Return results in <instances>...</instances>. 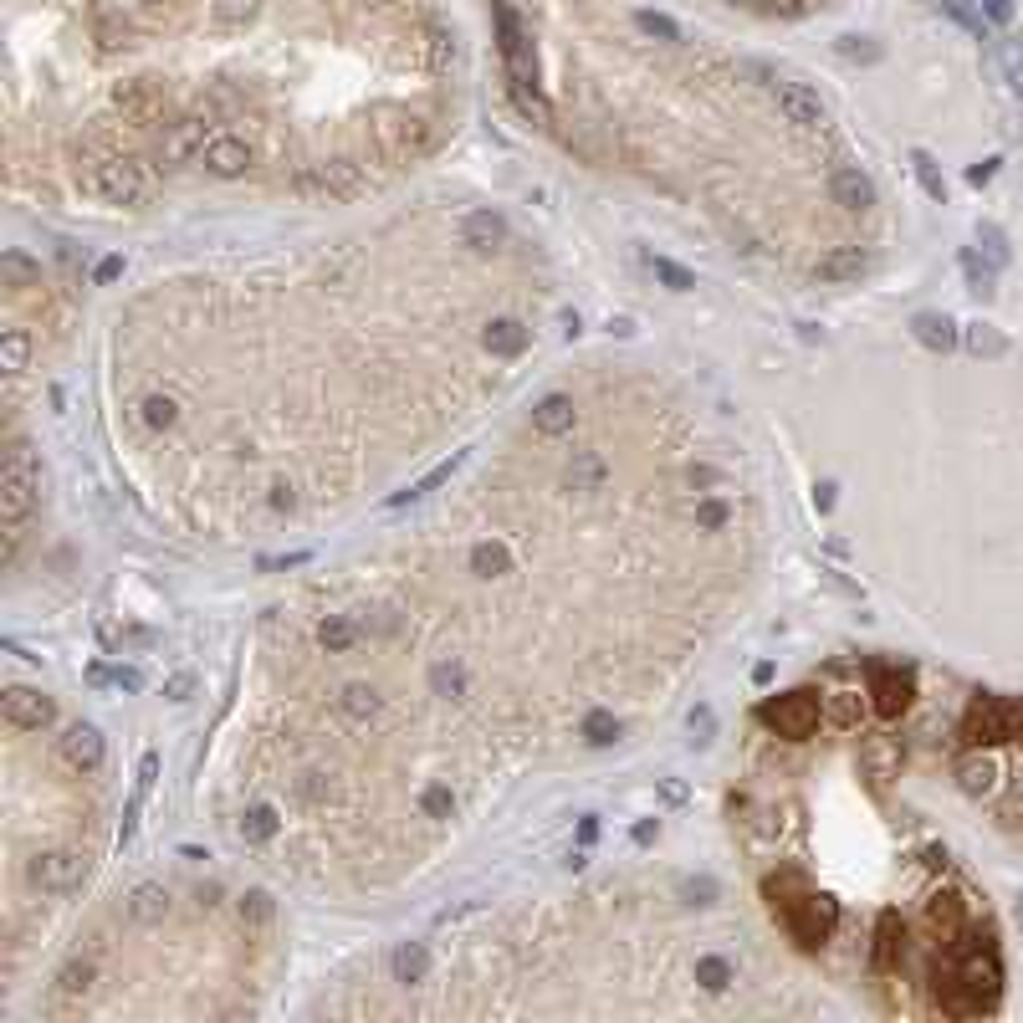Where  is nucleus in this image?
<instances>
[{
    "mask_svg": "<svg viewBox=\"0 0 1023 1023\" xmlns=\"http://www.w3.org/2000/svg\"><path fill=\"white\" fill-rule=\"evenodd\" d=\"M768 901H773V911L783 916L788 937H793L798 947H824V942L834 937V926H839V906H834L829 896L809 891V880L798 875V870H778V875L768 880Z\"/></svg>",
    "mask_w": 1023,
    "mask_h": 1023,
    "instance_id": "nucleus-1",
    "label": "nucleus"
},
{
    "mask_svg": "<svg viewBox=\"0 0 1023 1023\" xmlns=\"http://www.w3.org/2000/svg\"><path fill=\"white\" fill-rule=\"evenodd\" d=\"M82 180H87V190H93L98 200H108V205H144L149 200V190H154V180H149V169L139 164V159H128L123 149H108L103 139H87L82 144Z\"/></svg>",
    "mask_w": 1023,
    "mask_h": 1023,
    "instance_id": "nucleus-2",
    "label": "nucleus"
},
{
    "mask_svg": "<svg viewBox=\"0 0 1023 1023\" xmlns=\"http://www.w3.org/2000/svg\"><path fill=\"white\" fill-rule=\"evenodd\" d=\"M497 31H502V62H507V93H512L517 113L548 128L553 108L538 93V57H532V41H527L522 21L512 16V6H497Z\"/></svg>",
    "mask_w": 1023,
    "mask_h": 1023,
    "instance_id": "nucleus-3",
    "label": "nucleus"
},
{
    "mask_svg": "<svg viewBox=\"0 0 1023 1023\" xmlns=\"http://www.w3.org/2000/svg\"><path fill=\"white\" fill-rule=\"evenodd\" d=\"M36 492H41V471L31 461V446L11 440L6 446V466H0V517H6V558H16V543H21V527L36 507Z\"/></svg>",
    "mask_w": 1023,
    "mask_h": 1023,
    "instance_id": "nucleus-4",
    "label": "nucleus"
},
{
    "mask_svg": "<svg viewBox=\"0 0 1023 1023\" xmlns=\"http://www.w3.org/2000/svg\"><path fill=\"white\" fill-rule=\"evenodd\" d=\"M962 742L988 747V742H1023V701L1018 696H972L962 717Z\"/></svg>",
    "mask_w": 1023,
    "mask_h": 1023,
    "instance_id": "nucleus-5",
    "label": "nucleus"
},
{
    "mask_svg": "<svg viewBox=\"0 0 1023 1023\" xmlns=\"http://www.w3.org/2000/svg\"><path fill=\"white\" fill-rule=\"evenodd\" d=\"M374 139L389 159H420L435 144V123L410 113V108H379L374 113Z\"/></svg>",
    "mask_w": 1023,
    "mask_h": 1023,
    "instance_id": "nucleus-6",
    "label": "nucleus"
},
{
    "mask_svg": "<svg viewBox=\"0 0 1023 1023\" xmlns=\"http://www.w3.org/2000/svg\"><path fill=\"white\" fill-rule=\"evenodd\" d=\"M758 717H763V727H773L778 737L804 742V737H814V727H819V717H824V701H819L814 691H788V696L763 701Z\"/></svg>",
    "mask_w": 1023,
    "mask_h": 1023,
    "instance_id": "nucleus-7",
    "label": "nucleus"
},
{
    "mask_svg": "<svg viewBox=\"0 0 1023 1023\" xmlns=\"http://www.w3.org/2000/svg\"><path fill=\"white\" fill-rule=\"evenodd\" d=\"M865 676H870V706H875V717L896 722L901 711L911 706V696H916L911 671H906V665H896V660H870Z\"/></svg>",
    "mask_w": 1023,
    "mask_h": 1023,
    "instance_id": "nucleus-8",
    "label": "nucleus"
},
{
    "mask_svg": "<svg viewBox=\"0 0 1023 1023\" xmlns=\"http://www.w3.org/2000/svg\"><path fill=\"white\" fill-rule=\"evenodd\" d=\"M82 880H87V855L82 850H47V855H36V865H31V885H36V891H47V896H67V891H77Z\"/></svg>",
    "mask_w": 1023,
    "mask_h": 1023,
    "instance_id": "nucleus-9",
    "label": "nucleus"
},
{
    "mask_svg": "<svg viewBox=\"0 0 1023 1023\" xmlns=\"http://www.w3.org/2000/svg\"><path fill=\"white\" fill-rule=\"evenodd\" d=\"M901 763H906V747H901V737H891V732H875V737H865L860 742V773L870 778V788L875 793H885L896 778H901Z\"/></svg>",
    "mask_w": 1023,
    "mask_h": 1023,
    "instance_id": "nucleus-10",
    "label": "nucleus"
},
{
    "mask_svg": "<svg viewBox=\"0 0 1023 1023\" xmlns=\"http://www.w3.org/2000/svg\"><path fill=\"white\" fill-rule=\"evenodd\" d=\"M768 87H773V103H778V113L793 123V128H824V103H819V93L814 87H804V82H788V77H768Z\"/></svg>",
    "mask_w": 1023,
    "mask_h": 1023,
    "instance_id": "nucleus-11",
    "label": "nucleus"
},
{
    "mask_svg": "<svg viewBox=\"0 0 1023 1023\" xmlns=\"http://www.w3.org/2000/svg\"><path fill=\"white\" fill-rule=\"evenodd\" d=\"M251 144L241 139V133H226V128H215L210 139H205V149H200V164L215 174V180H236V174H246L251 169Z\"/></svg>",
    "mask_w": 1023,
    "mask_h": 1023,
    "instance_id": "nucleus-12",
    "label": "nucleus"
},
{
    "mask_svg": "<svg viewBox=\"0 0 1023 1023\" xmlns=\"http://www.w3.org/2000/svg\"><path fill=\"white\" fill-rule=\"evenodd\" d=\"M0 711H6V727H16V732H41L52 722V701L41 691H31V686H6Z\"/></svg>",
    "mask_w": 1023,
    "mask_h": 1023,
    "instance_id": "nucleus-13",
    "label": "nucleus"
},
{
    "mask_svg": "<svg viewBox=\"0 0 1023 1023\" xmlns=\"http://www.w3.org/2000/svg\"><path fill=\"white\" fill-rule=\"evenodd\" d=\"M123 123H139V128H154L164 118V93L154 82H118V93H113Z\"/></svg>",
    "mask_w": 1023,
    "mask_h": 1023,
    "instance_id": "nucleus-14",
    "label": "nucleus"
},
{
    "mask_svg": "<svg viewBox=\"0 0 1023 1023\" xmlns=\"http://www.w3.org/2000/svg\"><path fill=\"white\" fill-rule=\"evenodd\" d=\"M998 783H1003V763L993 758V752L972 747L967 758H957V788L967 798H988V793H998Z\"/></svg>",
    "mask_w": 1023,
    "mask_h": 1023,
    "instance_id": "nucleus-15",
    "label": "nucleus"
},
{
    "mask_svg": "<svg viewBox=\"0 0 1023 1023\" xmlns=\"http://www.w3.org/2000/svg\"><path fill=\"white\" fill-rule=\"evenodd\" d=\"M210 139L205 118H180V123H164V139H159V159L164 164H185V159H200Z\"/></svg>",
    "mask_w": 1023,
    "mask_h": 1023,
    "instance_id": "nucleus-16",
    "label": "nucleus"
},
{
    "mask_svg": "<svg viewBox=\"0 0 1023 1023\" xmlns=\"http://www.w3.org/2000/svg\"><path fill=\"white\" fill-rule=\"evenodd\" d=\"M829 195H834L839 210H850V215H865L875 205V185H870V174L860 164H839L829 174Z\"/></svg>",
    "mask_w": 1023,
    "mask_h": 1023,
    "instance_id": "nucleus-17",
    "label": "nucleus"
},
{
    "mask_svg": "<svg viewBox=\"0 0 1023 1023\" xmlns=\"http://www.w3.org/2000/svg\"><path fill=\"white\" fill-rule=\"evenodd\" d=\"M62 758H67L77 773H98V768H103V758H108L103 732H98V727H87V722L67 727V732H62Z\"/></svg>",
    "mask_w": 1023,
    "mask_h": 1023,
    "instance_id": "nucleus-18",
    "label": "nucleus"
},
{
    "mask_svg": "<svg viewBox=\"0 0 1023 1023\" xmlns=\"http://www.w3.org/2000/svg\"><path fill=\"white\" fill-rule=\"evenodd\" d=\"M865 266H870L865 246H834L814 261V282H855L865 277Z\"/></svg>",
    "mask_w": 1023,
    "mask_h": 1023,
    "instance_id": "nucleus-19",
    "label": "nucleus"
},
{
    "mask_svg": "<svg viewBox=\"0 0 1023 1023\" xmlns=\"http://www.w3.org/2000/svg\"><path fill=\"white\" fill-rule=\"evenodd\" d=\"M507 241V220L497 215V210H471L466 220H461V246H471V251H497Z\"/></svg>",
    "mask_w": 1023,
    "mask_h": 1023,
    "instance_id": "nucleus-20",
    "label": "nucleus"
},
{
    "mask_svg": "<svg viewBox=\"0 0 1023 1023\" xmlns=\"http://www.w3.org/2000/svg\"><path fill=\"white\" fill-rule=\"evenodd\" d=\"M164 916H169V891H164V885H154V880L133 885L128 921H133V926H154V921H164Z\"/></svg>",
    "mask_w": 1023,
    "mask_h": 1023,
    "instance_id": "nucleus-21",
    "label": "nucleus"
},
{
    "mask_svg": "<svg viewBox=\"0 0 1023 1023\" xmlns=\"http://www.w3.org/2000/svg\"><path fill=\"white\" fill-rule=\"evenodd\" d=\"M911 333H916V343L931 348V353H952V348H957V323H952L947 313H916V318H911Z\"/></svg>",
    "mask_w": 1023,
    "mask_h": 1023,
    "instance_id": "nucleus-22",
    "label": "nucleus"
},
{
    "mask_svg": "<svg viewBox=\"0 0 1023 1023\" xmlns=\"http://www.w3.org/2000/svg\"><path fill=\"white\" fill-rule=\"evenodd\" d=\"M901 957H906V926H901L896 911H885V916L875 921V952H870V962H875V967H891V962H901Z\"/></svg>",
    "mask_w": 1023,
    "mask_h": 1023,
    "instance_id": "nucleus-23",
    "label": "nucleus"
},
{
    "mask_svg": "<svg viewBox=\"0 0 1023 1023\" xmlns=\"http://www.w3.org/2000/svg\"><path fill=\"white\" fill-rule=\"evenodd\" d=\"M481 343L492 348L497 359H517V353L532 343V328H527V323H517V318H497L492 328L481 333Z\"/></svg>",
    "mask_w": 1023,
    "mask_h": 1023,
    "instance_id": "nucleus-24",
    "label": "nucleus"
},
{
    "mask_svg": "<svg viewBox=\"0 0 1023 1023\" xmlns=\"http://www.w3.org/2000/svg\"><path fill=\"white\" fill-rule=\"evenodd\" d=\"M532 430L538 435H568L573 430V399L568 394H548L532 405Z\"/></svg>",
    "mask_w": 1023,
    "mask_h": 1023,
    "instance_id": "nucleus-25",
    "label": "nucleus"
},
{
    "mask_svg": "<svg viewBox=\"0 0 1023 1023\" xmlns=\"http://www.w3.org/2000/svg\"><path fill=\"white\" fill-rule=\"evenodd\" d=\"M389 972H394V983L415 988V983H425V972H430V952L420 942H399L394 957H389Z\"/></svg>",
    "mask_w": 1023,
    "mask_h": 1023,
    "instance_id": "nucleus-26",
    "label": "nucleus"
},
{
    "mask_svg": "<svg viewBox=\"0 0 1023 1023\" xmlns=\"http://www.w3.org/2000/svg\"><path fill=\"white\" fill-rule=\"evenodd\" d=\"M926 921H931V931H942V937L952 942L957 931L967 926V901H962V896H937V901L926 906Z\"/></svg>",
    "mask_w": 1023,
    "mask_h": 1023,
    "instance_id": "nucleus-27",
    "label": "nucleus"
},
{
    "mask_svg": "<svg viewBox=\"0 0 1023 1023\" xmlns=\"http://www.w3.org/2000/svg\"><path fill=\"white\" fill-rule=\"evenodd\" d=\"M318 645H323L328 655H343V650L359 645V625H353L348 614H328L323 625H318Z\"/></svg>",
    "mask_w": 1023,
    "mask_h": 1023,
    "instance_id": "nucleus-28",
    "label": "nucleus"
},
{
    "mask_svg": "<svg viewBox=\"0 0 1023 1023\" xmlns=\"http://www.w3.org/2000/svg\"><path fill=\"white\" fill-rule=\"evenodd\" d=\"M604 476H609V466H604V456H594V451H584V456L568 461V486H573V492H599Z\"/></svg>",
    "mask_w": 1023,
    "mask_h": 1023,
    "instance_id": "nucleus-29",
    "label": "nucleus"
},
{
    "mask_svg": "<svg viewBox=\"0 0 1023 1023\" xmlns=\"http://www.w3.org/2000/svg\"><path fill=\"white\" fill-rule=\"evenodd\" d=\"M425 62H430V72H435V77L456 72V62H461V47H456V36L435 26V31H430V41H425Z\"/></svg>",
    "mask_w": 1023,
    "mask_h": 1023,
    "instance_id": "nucleus-30",
    "label": "nucleus"
},
{
    "mask_svg": "<svg viewBox=\"0 0 1023 1023\" xmlns=\"http://www.w3.org/2000/svg\"><path fill=\"white\" fill-rule=\"evenodd\" d=\"M819 701H824L829 727H839V732L860 727V691H829V696H819Z\"/></svg>",
    "mask_w": 1023,
    "mask_h": 1023,
    "instance_id": "nucleus-31",
    "label": "nucleus"
},
{
    "mask_svg": "<svg viewBox=\"0 0 1023 1023\" xmlns=\"http://www.w3.org/2000/svg\"><path fill=\"white\" fill-rule=\"evenodd\" d=\"M338 711H343L348 722H369L374 711H379V696H374V686H364V681L343 686V696H338Z\"/></svg>",
    "mask_w": 1023,
    "mask_h": 1023,
    "instance_id": "nucleus-32",
    "label": "nucleus"
},
{
    "mask_svg": "<svg viewBox=\"0 0 1023 1023\" xmlns=\"http://www.w3.org/2000/svg\"><path fill=\"white\" fill-rule=\"evenodd\" d=\"M133 420L144 430H169L174 425V399L169 394H144L139 405H133Z\"/></svg>",
    "mask_w": 1023,
    "mask_h": 1023,
    "instance_id": "nucleus-33",
    "label": "nucleus"
},
{
    "mask_svg": "<svg viewBox=\"0 0 1023 1023\" xmlns=\"http://www.w3.org/2000/svg\"><path fill=\"white\" fill-rule=\"evenodd\" d=\"M87 988H93V957H72L57 972V998H82Z\"/></svg>",
    "mask_w": 1023,
    "mask_h": 1023,
    "instance_id": "nucleus-34",
    "label": "nucleus"
},
{
    "mask_svg": "<svg viewBox=\"0 0 1023 1023\" xmlns=\"http://www.w3.org/2000/svg\"><path fill=\"white\" fill-rule=\"evenodd\" d=\"M26 359H31V338H26V328H6V333H0V369H6V374H21Z\"/></svg>",
    "mask_w": 1023,
    "mask_h": 1023,
    "instance_id": "nucleus-35",
    "label": "nucleus"
},
{
    "mask_svg": "<svg viewBox=\"0 0 1023 1023\" xmlns=\"http://www.w3.org/2000/svg\"><path fill=\"white\" fill-rule=\"evenodd\" d=\"M967 348L977 353V359H1003L1008 338H1003L998 328H988V323H972V328H967Z\"/></svg>",
    "mask_w": 1023,
    "mask_h": 1023,
    "instance_id": "nucleus-36",
    "label": "nucleus"
},
{
    "mask_svg": "<svg viewBox=\"0 0 1023 1023\" xmlns=\"http://www.w3.org/2000/svg\"><path fill=\"white\" fill-rule=\"evenodd\" d=\"M696 983H701L706 993H727V988H732V962H727V957H701V962H696Z\"/></svg>",
    "mask_w": 1023,
    "mask_h": 1023,
    "instance_id": "nucleus-37",
    "label": "nucleus"
},
{
    "mask_svg": "<svg viewBox=\"0 0 1023 1023\" xmlns=\"http://www.w3.org/2000/svg\"><path fill=\"white\" fill-rule=\"evenodd\" d=\"M911 164H916V180H921V190H926L931 200L942 205V200H947V180H942V169H937V159H931L926 149H916V154H911Z\"/></svg>",
    "mask_w": 1023,
    "mask_h": 1023,
    "instance_id": "nucleus-38",
    "label": "nucleus"
},
{
    "mask_svg": "<svg viewBox=\"0 0 1023 1023\" xmlns=\"http://www.w3.org/2000/svg\"><path fill=\"white\" fill-rule=\"evenodd\" d=\"M0 277H6V287H31L41 277V266L31 256H21V251H6L0 256Z\"/></svg>",
    "mask_w": 1023,
    "mask_h": 1023,
    "instance_id": "nucleus-39",
    "label": "nucleus"
},
{
    "mask_svg": "<svg viewBox=\"0 0 1023 1023\" xmlns=\"http://www.w3.org/2000/svg\"><path fill=\"white\" fill-rule=\"evenodd\" d=\"M471 568H476L481 578L507 573V568H512V553H507L502 543H476V548H471Z\"/></svg>",
    "mask_w": 1023,
    "mask_h": 1023,
    "instance_id": "nucleus-40",
    "label": "nucleus"
},
{
    "mask_svg": "<svg viewBox=\"0 0 1023 1023\" xmlns=\"http://www.w3.org/2000/svg\"><path fill=\"white\" fill-rule=\"evenodd\" d=\"M256 11H261V0H215V6H210L215 26H246Z\"/></svg>",
    "mask_w": 1023,
    "mask_h": 1023,
    "instance_id": "nucleus-41",
    "label": "nucleus"
},
{
    "mask_svg": "<svg viewBox=\"0 0 1023 1023\" xmlns=\"http://www.w3.org/2000/svg\"><path fill=\"white\" fill-rule=\"evenodd\" d=\"M962 272H967V287H972L977 297H988V292H993V266L977 256V251H962Z\"/></svg>",
    "mask_w": 1023,
    "mask_h": 1023,
    "instance_id": "nucleus-42",
    "label": "nucleus"
},
{
    "mask_svg": "<svg viewBox=\"0 0 1023 1023\" xmlns=\"http://www.w3.org/2000/svg\"><path fill=\"white\" fill-rule=\"evenodd\" d=\"M451 809H456V798H451L446 783H430V788L420 793V814H425V819H451Z\"/></svg>",
    "mask_w": 1023,
    "mask_h": 1023,
    "instance_id": "nucleus-43",
    "label": "nucleus"
},
{
    "mask_svg": "<svg viewBox=\"0 0 1023 1023\" xmlns=\"http://www.w3.org/2000/svg\"><path fill=\"white\" fill-rule=\"evenodd\" d=\"M650 266H655V277L671 287V292H691V287H696V277L686 272V266H676L671 256H650Z\"/></svg>",
    "mask_w": 1023,
    "mask_h": 1023,
    "instance_id": "nucleus-44",
    "label": "nucleus"
},
{
    "mask_svg": "<svg viewBox=\"0 0 1023 1023\" xmlns=\"http://www.w3.org/2000/svg\"><path fill=\"white\" fill-rule=\"evenodd\" d=\"M430 686H435V696H461V691H466V671H461V665H451V660H440L435 671H430Z\"/></svg>",
    "mask_w": 1023,
    "mask_h": 1023,
    "instance_id": "nucleus-45",
    "label": "nucleus"
},
{
    "mask_svg": "<svg viewBox=\"0 0 1023 1023\" xmlns=\"http://www.w3.org/2000/svg\"><path fill=\"white\" fill-rule=\"evenodd\" d=\"M942 11H947L962 31H972V36H983V31H988V16H983V11H972V0H942Z\"/></svg>",
    "mask_w": 1023,
    "mask_h": 1023,
    "instance_id": "nucleus-46",
    "label": "nucleus"
},
{
    "mask_svg": "<svg viewBox=\"0 0 1023 1023\" xmlns=\"http://www.w3.org/2000/svg\"><path fill=\"white\" fill-rule=\"evenodd\" d=\"M272 916H277L272 896H261V891L241 896V921H246V926H272Z\"/></svg>",
    "mask_w": 1023,
    "mask_h": 1023,
    "instance_id": "nucleus-47",
    "label": "nucleus"
},
{
    "mask_svg": "<svg viewBox=\"0 0 1023 1023\" xmlns=\"http://www.w3.org/2000/svg\"><path fill=\"white\" fill-rule=\"evenodd\" d=\"M1003 72H1008V87L1023 98V36L1003 41Z\"/></svg>",
    "mask_w": 1023,
    "mask_h": 1023,
    "instance_id": "nucleus-48",
    "label": "nucleus"
},
{
    "mask_svg": "<svg viewBox=\"0 0 1023 1023\" xmlns=\"http://www.w3.org/2000/svg\"><path fill=\"white\" fill-rule=\"evenodd\" d=\"M977 246H983V256H988V266L998 272V266H1008V241H1003V231L998 226H983V236H977Z\"/></svg>",
    "mask_w": 1023,
    "mask_h": 1023,
    "instance_id": "nucleus-49",
    "label": "nucleus"
},
{
    "mask_svg": "<svg viewBox=\"0 0 1023 1023\" xmlns=\"http://www.w3.org/2000/svg\"><path fill=\"white\" fill-rule=\"evenodd\" d=\"M584 737H589L594 747H609V742L619 737V722L609 717V711H594V717L584 722Z\"/></svg>",
    "mask_w": 1023,
    "mask_h": 1023,
    "instance_id": "nucleus-50",
    "label": "nucleus"
},
{
    "mask_svg": "<svg viewBox=\"0 0 1023 1023\" xmlns=\"http://www.w3.org/2000/svg\"><path fill=\"white\" fill-rule=\"evenodd\" d=\"M696 527H706V532H717V527H727V507H722L717 497H706V502H696Z\"/></svg>",
    "mask_w": 1023,
    "mask_h": 1023,
    "instance_id": "nucleus-51",
    "label": "nucleus"
},
{
    "mask_svg": "<svg viewBox=\"0 0 1023 1023\" xmlns=\"http://www.w3.org/2000/svg\"><path fill=\"white\" fill-rule=\"evenodd\" d=\"M272 829H277V819L266 814V809H251V814L241 819V834H246V839H272Z\"/></svg>",
    "mask_w": 1023,
    "mask_h": 1023,
    "instance_id": "nucleus-52",
    "label": "nucleus"
},
{
    "mask_svg": "<svg viewBox=\"0 0 1023 1023\" xmlns=\"http://www.w3.org/2000/svg\"><path fill=\"white\" fill-rule=\"evenodd\" d=\"M635 21H640V31H650V36H660V41H681L676 21H665V16H655V11H640Z\"/></svg>",
    "mask_w": 1023,
    "mask_h": 1023,
    "instance_id": "nucleus-53",
    "label": "nucleus"
},
{
    "mask_svg": "<svg viewBox=\"0 0 1023 1023\" xmlns=\"http://www.w3.org/2000/svg\"><path fill=\"white\" fill-rule=\"evenodd\" d=\"M983 16H988V21H998V26H1003V21H1008V16H1013V0H983Z\"/></svg>",
    "mask_w": 1023,
    "mask_h": 1023,
    "instance_id": "nucleus-54",
    "label": "nucleus"
},
{
    "mask_svg": "<svg viewBox=\"0 0 1023 1023\" xmlns=\"http://www.w3.org/2000/svg\"><path fill=\"white\" fill-rule=\"evenodd\" d=\"M118 272H123V256H103L98 261V282H113Z\"/></svg>",
    "mask_w": 1023,
    "mask_h": 1023,
    "instance_id": "nucleus-55",
    "label": "nucleus"
},
{
    "mask_svg": "<svg viewBox=\"0 0 1023 1023\" xmlns=\"http://www.w3.org/2000/svg\"><path fill=\"white\" fill-rule=\"evenodd\" d=\"M993 169H998L993 159H988V164H972V169H967V180H972V185H988V180H993Z\"/></svg>",
    "mask_w": 1023,
    "mask_h": 1023,
    "instance_id": "nucleus-56",
    "label": "nucleus"
},
{
    "mask_svg": "<svg viewBox=\"0 0 1023 1023\" xmlns=\"http://www.w3.org/2000/svg\"><path fill=\"white\" fill-rule=\"evenodd\" d=\"M113 681H118L123 691H139V686H144V681H139V671H123V665H118V671H113Z\"/></svg>",
    "mask_w": 1023,
    "mask_h": 1023,
    "instance_id": "nucleus-57",
    "label": "nucleus"
},
{
    "mask_svg": "<svg viewBox=\"0 0 1023 1023\" xmlns=\"http://www.w3.org/2000/svg\"><path fill=\"white\" fill-rule=\"evenodd\" d=\"M691 732H701L696 742H706V732H711V711H706V706H701V711H696V717H691Z\"/></svg>",
    "mask_w": 1023,
    "mask_h": 1023,
    "instance_id": "nucleus-58",
    "label": "nucleus"
},
{
    "mask_svg": "<svg viewBox=\"0 0 1023 1023\" xmlns=\"http://www.w3.org/2000/svg\"><path fill=\"white\" fill-rule=\"evenodd\" d=\"M660 793H665V798H671V804H681V798H686V788H681L676 778H665V783H660Z\"/></svg>",
    "mask_w": 1023,
    "mask_h": 1023,
    "instance_id": "nucleus-59",
    "label": "nucleus"
},
{
    "mask_svg": "<svg viewBox=\"0 0 1023 1023\" xmlns=\"http://www.w3.org/2000/svg\"><path fill=\"white\" fill-rule=\"evenodd\" d=\"M190 686H195V681H190V676H174V681H169V686H164V691H169V696H174V701H180V696H185V691H190Z\"/></svg>",
    "mask_w": 1023,
    "mask_h": 1023,
    "instance_id": "nucleus-60",
    "label": "nucleus"
}]
</instances>
